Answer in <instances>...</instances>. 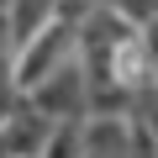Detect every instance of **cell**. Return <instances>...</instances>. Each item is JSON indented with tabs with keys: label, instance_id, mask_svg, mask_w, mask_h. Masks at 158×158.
Returning <instances> with one entry per match:
<instances>
[{
	"label": "cell",
	"instance_id": "obj_3",
	"mask_svg": "<svg viewBox=\"0 0 158 158\" xmlns=\"http://www.w3.org/2000/svg\"><path fill=\"white\" fill-rule=\"evenodd\" d=\"M6 6H11V0H0V11H6Z\"/></svg>",
	"mask_w": 158,
	"mask_h": 158
},
{
	"label": "cell",
	"instance_id": "obj_1",
	"mask_svg": "<svg viewBox=\"0 0 158 158\" xmlns=\"http://www.w3.org/2000/svg\"><path fill=\"white\" fill-rule=\"evenodd\" d=\"M74 48H79V27L53 16L48 27H37V32H32V37L16 48V63H11V85L27 95L32 85H42L48 74H58V69H63V58H69Z\"/></svg>",
	"mask_w": 158,
	"mask_h": 158
},
{
	"label": "cell",
	"instance_id": "obj_2",
	"mask_svg": "<svg viewBox=\"0 0 158 158\" xmlns=\"http://www.w3.org/2000/svg\"><path fill=\"white\" fill-rule=\"evenodd\" d=\"M100 11H111V16H121L127 27H142V21H153L158 16V0H95Z\"/></svg>",
	"mask_w": 158,
	"mask_h": 158
}]
</instances>
